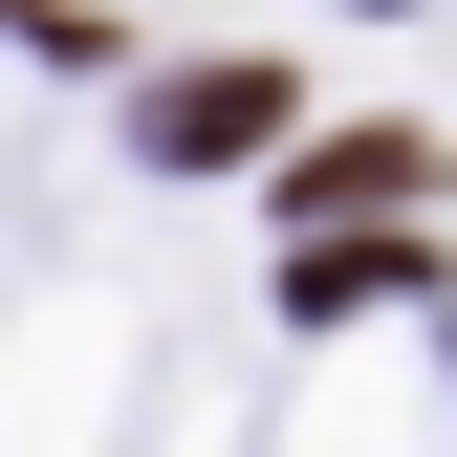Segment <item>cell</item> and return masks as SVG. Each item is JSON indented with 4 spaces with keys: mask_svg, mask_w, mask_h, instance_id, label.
Here are the masks:
<instances>
[{
    "mask_svg": "<svg viewBox=\"0 0 457 457\" xmlns=\"http://www.w3.org/2000/svg\"><path fill=\"white\" fill-rule=\"evenodd\" d=\"M153 153H175V175H240L262 131H305V87L262 66V44H218V66H153V109H131Z\"/></svg>",
    "mask_w": 457,
    "mask_h": 457,
    "instance_id": "cell-1",
    "label": "cell"
},
{
    "mask_svg": "<svg viewBox=\"0 0 457 457\" xmlns=\"http://www.w3.org/2000/svg\"><path fill=\"white\" fill-rule=\"evenodd\" d=\"M436 175H457L436 131H327V153H283V218H349V196L392 218V196H436Z\"/></svg>",
    "mask_w": 457,
    "mask_h": 457,
    "instance_id": "cell-2",
    "label": "cell"
},
{
    "mask_svg": "<svg viewBox=\"0 0 457 457\" xmlns=\"http://www.w3.org/2000/svg\"><path fill=\"white\" fill-rule=\"evenodd\" d=\"M283 305H305V327H370V305H414V240H349V218H305Z\"/></svg>",
    "mask_w": 457,
    "mask_h": 457,
    "instance_id": "cell-3",
    "label": "cell"
}]
</instances>
